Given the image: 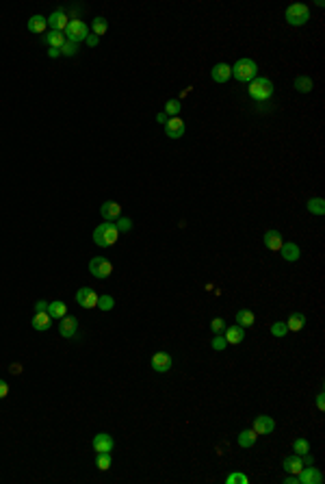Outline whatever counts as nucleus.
<instances>
[{
	"label": "nucleus",
	"mask_w": 325,
	"mask_h": 484,
	"mask_svg": "<svg viewBox=\"0 0 325 484\" xmlns=\"http://www.w3.org/2000/svg\"><path fill=\"white\" fill-rule=\"evenodd\" d=\"M165 135L169 139H180L185 135V122L180 117H169V122L165 124Z\"/></svg>",
	"instance_id": "nucleus-12"
},
{
	"label": "nucleus",
	"mask_w": 325,
	"mask_h": 484,
	"mask_svg": "<svg viewBox=\"0 0 325 484\" xmlns=\"http://www.w3.org/2000/svg\"><path fill=\"white\" fill-rule=\"evenodd\" d=\"M65 39L67 41H74V44H78V41H85L87 39V35H89V26H87V22H82V20H69V24H67V28H65Z\"/></svg>",
	"instance_id": "nucleus-4"
},
{
	"label": "nucleus",
	"mask_w": 325,
	"mask_h": 484,
	"mask_svg": "<svg viewBox=\"0 0 325 484\" xmlns=\"http://www.w3.org/2000/svg\"><path fill=\"white\" fill-rule=\"evenodd\" d=\"M256 439H258V434L254 432V428L252 430H243V432L239 434V445L241 447H254V445H256Z\"/></svg>",
	"instance_id": "nucleus-27"
},
{
	"label": "nucleus",
	"mask_w": 325,
	"mask_h": 484,
	"mask_svg": "<svg viewBox=\"0 0 325 484\" xmlns=\"http://www.w3.org/2000/svg\"><path fill=\"white\" fill-rule=\"evenodd\" d=\"M223 337H226L228 345H239V343H243V339H245V328H241L239 324L230 326V328H226Z\"/></svg>",
	"instance_id": "nucleus-17"
},
{
	"label": "nucleus",
	"mask_w": 325,
	"mask_h": 484,
	"mask_svg": "<svg viewBox=\"0 0 325 484\" xmlns=\"http://www.w3.org/2000/svg\"><path fill=\"white\" fill-rule=\"evenodd\" d=\"M271 334H273V337H286L288 326L284 324V321H275V324L271 326Z\"/></svg>",
	"instance_id": "nucleus-36"
},
{
	"label": "nucleus",
	"mask_w": 325,
	"mask_h": 484,
	"mask_svg": "<svg viewBox=\"0 0 325 484\" xmlns=\"http://www.w3.org/2000/svg\"><path fill=\"white\" fill-rule=\"evenodd\" d=\"M308 211L315 215H323L325 213V200L323 198H312L308 200Z\"/></svg>",
	"instance_id": "nucleus-31"
},
{
	"label": "nucleus",
	"mask_w": 325,
	"mask_h": 484,
	"mask_svg": "<svg viewBox=\"0 0 325 484\" xmlns=\"http://www.w3.org/2000/svg\"><path fill=\"white\" fill-rule=\"evenodd\" d=\"M98 293L91 289V287H82V289L76 291V304L82 308H98Z\"/></svg>",
	"instance_id": "nucleus-7"
},
{
	"label": "nucleus",
	"mask_w": 325,
	"mask_h": 484,
	"mask_svg": "<svg viewBox=\"0 0 325 484\" xmlns=\"http://www.w3.org/2000/svg\"><path fill=\"white\" fill-rule=\"evenodd\" d=\"M232 76L239 83H252L258 76V65L252 59H239L232 65Z\"/></svg>",
	"instance_id": "nucleus-3"
},
{
	"label": "nucleus",
	"mask_w": 325,
	"mask_h": 484,
	"mask_svg": "<svg viewBox=\"0 0 325 484\" xmlns=\"http://www.w3.org/2000/svg\"><path fill=\"white\" fill-rule=\"evenodd\" d=\"M293 452L295 454H306V452H310V443H308V439H304V437H299V439H295L293 441Z\"/></svg>",
	"instance_id": "nucleus-33"
},
{
	"label": "nucleus",
	"mask_w": 325,
	"mask_h": 484,
	"mask_svg": "<svg viewBox=\"0 0 325 484\" xmlns=\"http://www.w3.org/2000/svg\"><path fill=\"white\" fill-rule=\"evenodd\" d=\"M98 308L102 310V313H109V310L115 308V300L111 295H100L98 297Z\"/></svg>",
	"instance_id": "nucleus-32"
},
{
	"label": "nucleus",
	"mask_w": 325,
	"mask_h": 484,
	"mask_svg": "<svg viewBox=\"0 0 325 484\" xmlns=\"http://www.w3.org/2000/svg\"><path fill=\"white\" fill-rule=\"evenodd\" d=\"M44 41H46V44H48L50 48H59V50H61V46H63L67 39H65V33H61V31H50L48 35H44Z\"/></svg>",
	"instance_id": "nucleus-25"
},
{
	"label": "nucleus",
	"mask_w": 325,
	"mask_h": 484,
	"mask_svg": "<svg viewBox=\"0 0 325 484\" xmlns=\"http://www.w3.org/2000/svg\"><path fill=\"white\" fill-rule=\"evenodd\" d=\"M293 85H295V89H297V92H301V94H308V92H312V87H315V83H312L310 76H297Z\"/></svg>",
	"instance_id": "nucleus-28"
},
{
	"label": "nucleus",
	"mask_w": 325,
	"mask_h": 484,
	"mask_svg": "<svg viewBox=\"0 0 325 484\" xmlns=\"http://www.w3.org/2000/svg\"><path fill=\"white\" fill-rule=\"evenodd\" d=\"M230 76H232V65H228V63H217L210 70V79L215 83H228Z\"/></svg>",
	"instance_id": "nucleus-14"
},
{
	"label": "nucleus",
	"mask_w": 325,
	"mask_h": 484,
	"mask_svg": "<svg viewBox=\"0 0 325 484\" xmlns=\"http://www.w3.org/2000/svg\"><path fill=\"white\" fill-rule=\"evenodd\" d=\"M91 31H93V35H104L106 31H109V22L104 20V17H93V22H91Z\"/></svg>",
	"instance_id": "nucleus-29"
},
{
	"label": "nucleus",
	"mask_w": 325,
	"mask_h": 484,
	"mask_svg": "<svg viewBox=\"0 0 325 484\" xmlns=\"http://www.w3.org/2000/svg\"><path fill=\"white\" fill-rule=\"evenodd\" d=\"M284 17H286V22L291 24V26H301V24H306L310 20V9L306 7V4H301V2H295V4H291V7L286 9Z\"/></svg>",
	"instance_id": "nucleus-5"
},
{
	"label": "nucleus",
	"mask_w": 325,
	"mask_h": 484,
	"mask_svg": "<svg viewBox=\"0 0 325 484\" xmlns=\"http://www.w3.org/2000/svg\"><path fill=\"white\" fill-rule=\"evenodd\" d=\"M275 430V421L269 415H258L254 419V432L256 434H271Z\"/></svg>",
	"instance_id": "nucleus-10"
},
{
	"label": "nucleus",
	"mask_w": 325,
	"mask_h": 484,
	"mask_svg": "<svg viewBox=\"0 0 325 484\" xmlns=\"http://www.w3.org/2000/svg\"><path fill=\"white\" fill-rule=\"evenodd\" d=\"M46 28H48V17H46V15L35 13L31 20H28V31H31V33H44Z\"/></svg>",
	"instance_id": "nucleus-21"
},
{
	"label": "nucleus",
	"mask_w": 325,
	"mask_h": 484,
	"mask_svg": "<svg viewBox=\"0 0 325 484\" xmlns=\"http://www.w3.org/2000/svg\"><path fill=\"white\" fill-rule=\"evenodd\" d=\"M89 272L96 278H109L113 274V263L109 259H104V256H93L89 261Z\"/></svg>",
	"instance_id": "nucleus-6"
},
{
	"label": "nucleus",
	"mask_w": 325,
	"mask_h": 484,
	"mask_svg": "<svg viewBox=\"0 0 325 484\" xmlns=\"http://www.w3.org/2000/svg\"><path fill=\"white\" fill-rule=\"evenodd\" d=\"M156 119H158V122H161V124H167L169 122V115H167V113H158V115H156Z\"/></svg>",
	"instance_id": "nucleus-48"
},
{
	"label": "nucleus",
	"mask_w": 325,
	"mask_h": 484,
	"mask_svg": "<svg viewBox=\"0 0 325 484\" xmlns=\"http://www.w3.org/2000/svg\"><path fill=\"white\" fill-rule=\"evenodd\" d=\"M31 326L37 332H46V330H50V326H52V317L48 313H35L33 319H31Z\"/></svg>",
	"instance_id": "nucleus-18"
},
{
	"label": "nucleus",
	"mask_w": 325,
	"mask_h": 484,
	"mask_svg": "<svg viewBox=\"0 0 325 484\" xmlns=\"http://www.w3.org/2000/svg\"><path fill=\"white\" fill-rule=\"evenodd\" d=\"M96 465L100 471H109L111 469V452H98Z\"/></svg>",
	"instance_id": "nucleus-30"
},
{
	"label": "nucleus",
	"mask_w": 325,
	"mask_h": 484,
	"mask_svg": "<svg viewBox=\"0 0 325 484\" xmlns=\"http://www.w3.org/2000/svg\"><path fill=\"white\" fill-rule=\"evenodd\" d=\"M117 239H120V230H117V226L113 222H104L93 230V241H96V246H100V248L115 246Z\"/></svg>",
	"instance_id": "nucleus-2"
},
{
	"label": "nucleus",
	"mask_w": 325,
	"mask_h": 484,
	"mask_svg": "<svg viewBox=\"0 0 325 484\" xmlns=\"http://www.w3.org/2000/svg\"><path fill=\"white\" fill-rule=\"evenodd\" d=\"M286 326H288V332H299L301 328L306 326V315L304 313H293L291 317H288Z\"/></svg>",
	"instance_id": "nucleus-26"
},
{
	"label": "nucleus",
	"mask_w": 325,
	"mask_h": 484,
	"mask_svg": "<svg viewBox=\"0 0 325 484\" xmlns=\"http://www.w3.org/2000/svg\"><path fill=\"white\" fill-rule=\"evenodd\" d=\"M65 313H67V306H65V302H61V300L48 302V315H50L52 319H63Z\"/></svg>",
	"instance_id": "nucleus-24"
},
{
	"label": "nucleus",
	"mask_w": 325,
	"mask_h": 484,
	"mask_svg": "<svg viewBox=\"0 0 325 484\" xmlns=\"http://www.w3.org/2000/svg\"><path fill=\"white\" fill-rule=\"evenodd\" d=\"M67 24H69V17L65 15V11L63 9H57L55 13L52 15H48V26H50V31H65L67 28Z\"/></svg>",
	"instance_id": "nucleus-11"
},
{
	"label": "nucleus",
	"mask_w": 325,
	"mask_h": 484,
	"mask_svg": "<svg viewBox=\"0 0 325 484\" xmlns=\"http://www.w3.org/2000/svg\"><path fill=\"white\" fill-rule=\"evenodd\" d=\"M48 57H50V59L61 57V50H59V48H48Z\"/></svg>",
	"instance_id": "nucleus-46"
},
{
	"label": "nucleus",
	"mask_w": 325,
	"mask_h": 484,
	"mask_svg": "<svg viewBox=\"0 0 325 484\" xmlns=\"http://www.w3.org/2000/svg\"><path fill=\"white\" fill-rule=\"evenodd\" d=\"M226 484H247V476L245 474H239V471H234V474H230L226 478Z\"/></svg>",
	"instance_id": "nucleus-39"
},
{
	"label": "nucleus",
	"mask_w": 325,
	"mask_h": 484,
	"mask_svg": "<svg viewBox=\"0 0 325 484\" xmlns=\"http://www.w3.org/2000/svg\"><path fill=\"white\" fill-rule=\"evenodd\" d=\"M76 52H78V44H74V41H65V44L61 46V55L63 57H74Z\"/></svg>",
	"instance_id": "nucleus-37"
},
{
	"label": "nucleus",
	"mask_w": 325,
	"mask_h": 484,
	"mask_svg": "<svg viewBox=\"0 0 325 484\" xmlns=\"http://www.w3.org/2000/svg\"><path fill=\"white\" fill-rule=\"evenodd\" d=\"M284 484H299V482H297V476H293V474H291L288 478H284Z\"/></svg>",
	"instance_id": "nucleus-49"
},
{
	"label": "nucleus",
	"mask_w": 325,
	"mask_h": 484,
	"mask_svg": "<svg viewBox=\"0 0 325 484\" xmlns=\"http://www.w3.org/2000/svg\"><path fill=\"white\" fill-rule=\"evenodd\" d=\"M210 348H212V350H217V352L226 350V348H228L226 337H221V334H215V339H212V341H210Z\"/></svg>",
	"instance_id": "nucleus-38"
},
{
	"label": "nucleus",
	"mask_w": 325,
	"mask_h": 484,
	"mask_svg": "<svg viewBox=\"0 0 325 484\" xmlns=\"http://www.w3.org/2000/svg\"><path fill=\"white\" fill-rule=\"evenodd\" d=\"M280 252H282V259H284L286 263H295V261L299 259V248H297V243H282Z\"/></svg>",
	"instance_id": "nucleus-23"
},
{
	"label": "nucleus",
	"mask_w": 325,
	"mask_h": 484,
	"mask_svg": "<svg viewBox=\"0 0 325 484\" xmlns=\"http://www.w3.org/2000/svg\"><path fill=\"white\" fill-rule=\"evenodd\" d=\"M180 109H182V104L178 102V100H167V102H165V113L171 115V117H178Z\"/></svg>",
	"instance_id": "nucleus-34"
},
{
	"label": "nucleus",
	"mask_w": 325,
	"mask_h": 484,
	"mask_svg": "<svg viewBox=\"0 0 325 484\" xmlns=\"http://www.w3.org/2000/svg\"><path fill=\"white\" fill-rule=\"evenodd\" d=\"M7 395H9V385L4 380H0V399L7 397Z\"/></svg>",
	"instance_id": "nucleus-44"
},
{
	"label": "nucleus",
	"mask_w": 325,
	"mask_h": 484,
	"mask_svg": "<svg viewBox=\"0 0 325 484\" xmlns=\"http://www.w3.org/2000/svg\"><path fill=\"white\" fill-rule=\"evenodd\" d=\"M120 222H117L115 226H117V230L120 232H128L130 228H132V219H128V217H117Z\"/></svg>",
	"instance_id": "nucleus-40"
},
{
	"label": "nucleus",
	"mask_w": 325,
	"mask_h": 484,
	"mask_svg": "<svg viewBox=\"0 0 325 484\" xmlns=\"http://www.w3.org/2000/svg\"><path fill=\"white\" fill-rule=\"evenodd\" d=\"M113 437L111 434H106V432H100V434H96L93 437V441H91V447H93V452H111L113 450Z\"/></svg>",
	"instance_id": "nucleus-13"
},
{
	"label": "nucleus",
	"mask_w": 325,
	"mask_h": 484,
	"mask_svg": "<svg viewBox=\"0 0 325 484\" xmlns=\"http://www.w3.org/2000/svg\"><path fill=\"white\" fill-rule=\"evenodd\" d=\"M262 241H264V246H267L269 250H273V252H277V250L282 248V235L277 230H267L264 232V237H262Z\"/></svg>",
	"instance_id": "nucleus-20"
},
{
	"label": "nucleus",
	"mask_w": 325,
	"mask_h": 484,
	"mask_svg": "<svg viewBox=\"0 0 325 484\" xmlns=\"http://www.w3.org/2000/svg\"><path fill=\"white\" fill-rule=\"evenodd\" d=\"M76 330H78V319L72 317V315H65V317L61 319V326H59V332H61V337L69 339L74 337Z\"/></svg>",
	"instance_id": "nucleus-16"
},
{
	"label": "nucleus",
	"mask_w": 325,
	"mask_h": 484,
	"mask_svg": "<svg viewBox=\"0 0 325 484\" xmlns=\"http://www.w3.org/2000/svg\"><path fill=\"white\" fill-rule=\"evenodd\" d=\"M226 319H221V317H215L210 321V330H212V334H223L226 332Z\"/></svg>",
	"instance_id": "nucleus-35"
},
{
	"label": "nucleus",
	"mask_w": 325,
	"mask_h": 484,
	"mask_svg": "<svg viewBox=\"0 0 325 484\" xmlns=\"http://www.w3.org/2000/svg\"><path fill=\"white\" fill-rule=\"evenodd\" d=\"M317 406H319V410H325V397H323V393H319V395H317Z\"/></svg>",
	"instance_id": "nucleus-45"
},
{
	"label": "nucleus",
	"mask_w": 325,
	"mask_h": 484,
	"mask_svg": "<svg viewBox=\"0 0 325 484\" xmlns=\"http://www.w3.org/2000/svg\"><path fill=\"white\" fill-rule=\"evenodd\" d=\"M150 365L156 374H165L174 367V358H171V354H167V352H156V354L152 356Z\"/></svg>",
	"instance_id": "nucleus-8"
},
{
	"label": "nucleus",
	"mask_w": 325,
	"mask_h": 484,
	"mask_svg": "<svg viewBox=\"0 0 325 484\" xmlns=\"http://www.w3.org/2000/svg\"><path fill=\"white\" fill-rule=\"evenodd\" d=\"M9 372L13 374V376H15V374H22V365H20V363H13V365L9 367Z\"/></svg>",
	"instance_id": "nucleus-47"
},
{
	"label": "nucleus",
	"mask_w": 325,
	"mask_h": 484,
	"mask_svg": "<svg viewBox=\"0 0 325 484\" xmlns=\"http://www.w3.org/2000/svg\"><path fill=\"white\" fill-rule=\"evenodd\" d=\"M35 313H48V302L37 300V304H35Z\"/></svg>",
	"instance_id": "nucleus-42"
},
{
	"label": "nucleus",
	"mask_w": 325,
	"mask_h": 484,
	"mask_svg": "<svg viewBox=\"0 0 325 484\" xmlns=\"http://www.w3.org/2000/svg\"><path fill=\"white\" fill-rule=\"evenodd\" d=\"M301 463H304V467H310V465H315V456H312L310 452L301 454Z\"/></svg>",
	"instance_id": "nucleus-41"
},
{
	"label": "nucleus",
	"mask_w": 325,
	"mask_h": 484,
	"mask_svg": "<svg viewBox=\"0 0 325 484\" xmlns=\"http://www.w3.org/2000/svg\"><path fill=\"white\" fill-rule=\"evenodd\" d=\"M236 324L241 328H252L256 324V315H254L250 308H241L239 313H236Z\"/></svg>",
	"instance_id": "nucleus-22"
},
{
	"label": "nucleus",
	"mask_w": 325,
	"mask_h": 484,
	"mask_svg": "<svg viewBox=\"0 0 325 484\" xmlns=\"http://www.w3.org/2000/svg\"><path fill=\"white\" fill-rule=\"evenodd\" d=\"M87 46H91V48H96L98 44H100V37H98V35H87Z\"/></svg>",
	"instance_id": "nucleus-43"
},
{
	"label": "nucleus",
	"mask_w": 325,
	"mask_h": 484,
	"mask_svg": "<svg viewBox=\"0 0 325 484\" xmlns=\"http://www.w3.org/2000/svg\"><path fill=\"white\" fill-rule=\"evenodd\" d=\"M282 467H284V471H288V474L299 476V474H301V469H304V463H301V456H299V454H293V456H286V458H284Z\"/></svg>",
	"instance_id": "nucleus-19"
},
{
	"label": "nucleus",
	"mask_w": 325,
	"mask_h": 484,
	"mask_svg": "<svg viewBox=\"0 0 325 484\" xmlns=\"http://www.w3.org/2000/svg\"><path fill=\"white\" fill-rule=\"evenodd\" d=\"M273 92H275L273 83L269 79H264V76H256V79L250 83V87H247V94H250L256 102H267V100H271L273 98Z\"/></svg>",
	"instance_id": "nucleus-1"
},
{
	"label": "nucleus",
	"mask_w": 325,
	"mask_h": 484,
	"mask_svg": "<svg viewBox=\"0 0 325 484\" xmlns=\"http://www.w3.org/2000/svg\"><path fill=\"white\" fill-rule=\"evenodd\" d=\"M297 482L299 484H321L323 482V474L319 469H315V465H310V467L301 469V474L297 476Z\"/></svg>",
	"instance_id": "nucleus-9"
},
{
	"label": "nucleus",
	"mask_w": 325,
	"mask_h": 484,
	"mask_svg": "<svg viewBox=\"0 0 325 484\" xmlns=\"http://www.w3.org/2000/svg\"><path fill=\"white\" fill-rule=\"evenodd\" d=\"M100 213H102V217H104V222H113V219H117V217H122V206L117 204V202H113V200H109V202H104L102 206H100Z\"/></svg>",
	"instance_id": "nucleus-15"
}]
</instances>
